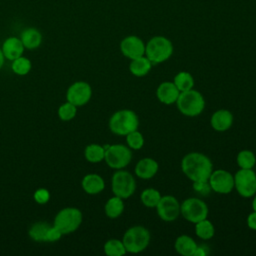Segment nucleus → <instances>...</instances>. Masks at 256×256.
Returning <instances> with one entry per match:
<instances>
[{
	"label": "nucleus",
	"mask_w": 256,
	"mask_h": 256,
	"mask_svg": "<svg viewBox=\"0 0 256 256\" xmlns=\"http://www.w3.org/2000/svg\"><path fill=\"white\" fill-rule=\"evenodd\" d=\"M212 168L210 158L200 152H190L181 160V170L192 182L207 181Z\"/></svg>",
	"instance_id": "nucleus-1"
},
{
	"label": "nucleus",
	"mask_w": 256,
	"mask_h": 256,
	"mask_svg": "<svg viewBox=\"0 0 256 256\" xmlns=\"http://www.w3.org/2000/svg\"><path fill=\"white\" fill-rule=\"evenodd\" d=\"M109 129L112 133L119 136H126L139 127V118L137 114L130 109L116 111L109 119Z\"/></svg>",
	"instance_id": "nucleus-2"
},
{
	"label": "nucleus",
	"mask_w": 256,
	"mask_h": 256,
	"mask_svg": "<svg viewBox=\"0 0 256 256\" xmlns=\"http://www.w3.org/2000/svg\"><path fill=\"white\" fill-rule=\"evenodd\" d=\"M176 106L179 112L188 117H195L202 113L205 107L203 95L193 88L180 92L176 101Z\"/></svg>",
	"instance_id": "nucleus-3"
},
{
	"label": "nucleus",
	"mask_w": 256,
	"mask_h": 256,
	"mask_svg": "<svg viewBox=\"0 0 256 256\" xmlns=\"http://www.w3.org/2000/svg\"><path fill=\"white\" fill-rule=\"evenodd\" d=\"M150 232L143 226L136 225L126 230L122 242L128 253H140L144 251L150 243Z\"/></svg>",
	"instance_id": "nucleus-4"
},
{
	"label": "nucleus",
	"mask_w": 256,
	"mask_h": 256,
	"mask_svg": "<svg viewBox=\"0 0 256 256\" xmlns=\"http://www.w3.org/2000/svg\"><path fill=\"white\" fill-rule=\"evenodd\" d=\"M173 53V45L164 36H155L145 45V56L152 64H159L168 60Z\"/></svg>",
	"instance_id": "nucleus-5"
},
{
	"label": "nucleus",
	"mask_w": 256,
	"mask_h": 256,
	"mask_svg": "<svg viewBox=\"0 0 256 256\" xmlns=\"http://www.w3.org/2000/svg\"><path fill=\"white\" fill-rule=\"evenodd\" d=\"M82 212L75 207H66L60 210L54 218L53 225L63 234L76 231L82 223Z\"/></svg>",
	"instance_id": "nucleus-6"
},
{
	"label": "nucleus",
	"mask_w": 256,
	"mask_h": 256,
	"mask_svg": "<svg viewBox=\"0 0 256 256\" xmlns=\"http://www.w3.org/2000/svg\"><path fill=\"white\" fill-rule=\"evenodd\" d=\"M104 160L112 169H123L132 160V152L128 146L123 144L106 145Z\"/></svg>",
	"instance_id": "nucleus-7"
},
{
	"label": "nucleus",
	"mask_w": 256,
	"mask_h": 256,
	"mask_svg": "<svg viewBox=\"0 0 256 256\" xmlns=\"http://www.w3.org/2000/svg\"><path fill=\"white\" fill-rule=\"evenodd\" d=\"M111 188L115 196L127 199L132 196L136 189V182L128 171L118 169L112 176Z\"/></svg>",
	"instance_id": "nucleus-8"
},
{
	"label": "nucleus",
	"mask_w": 256,
	"mask_h": 256,
	"mask_svg": "<svg viewBox=\"0 0 256 256\" xmlns=\"http://www.w3.org/2000/svg\"><path fill=\"white\" fill-rule=\"evenodd\" d=\"M208 212L207 204L196 197L187 198L180 204V214L182 217L194 224L207 218Z\"/></svg>",
	"instance_id": "nucleus-9"
},
{
	"label": "nucleus",
	"mask_w": 256,
	"mask_h": 256,
	"mask_svg": "<svg viewBox=\"0 0 256 256\" xmlns=\"http://www.w3.org/2000/svg\"><path fill=\"white\" fill-rule=\"evenodd\" d=\"M234 188L244 198H250L256 193V173L253 169L240 168L234 175Z\"/></svg>",
	"instance_id": "nucleus-10"
},
{
	"label": "nucleus",
	"mask_w": 256,
	"mask_h": 256,
	"mask_svg": "<svg viewBox=\"0 0 256 256\" xmlns=\"http://www.w3.org/2000/svg\"><path fill=\"white\" fill-rule=\"evenodd\" d=\"M208 183L212 191L218 194H228L234 189V176L224 169H218L211 172Z\"/></svg>",
	"instance_id": "nucleus-11"
},
{
	"label": "nucleus",
	"mask_w": 256,
	"mask_h": 256,
	"mask_svg": "<svg viewBox=\"0 0 256 256\" xmlns=\"http://www.w3.org/2000/svg\"><path fill=\"white\" fill-rule=\"evenodd\" d=\"M155 208L160 219L166 222L174 221L180 215V203L172 195L161 196Z\"/></svg>",
	"instance_id": "nucleus-12"
},
{
	"label": "nucleus",
	"mask_w": 256,
	"mask_h": 256,
	"mask_svg": "<svg viewBox=\"0 0 256 256\" xmlns=\"http://www.w3.org/2000/svg\"><path fill=\"white\" fill-rule=\"evenodd\" d=\"M92 96L91 86L84 81H77L73 83L67 90V101L74 104L76 107L87 104Z\"/></svg>",
	"instance_id": "nucleus-13"
},
{
	"label": "nucleus",
	"mask_w": 256,
	"mask_h": 256,
	"mask_svg": "<svg viewBox=\"0 0 256 256\" xmlns=\"http://www.w3.org/2000/svg\"><path fill=\"white\" fill-rule=\"evenodd\" d=\"M122 54L130 60L145 55V44L137 36H127L120 43Z\"/></svg>",
	"instance_id": "nucleus-14"
},
{
	"label": "nucleus",
	"mask_w": 256,
	"mask_h": 256,
	"mask_svg": "<svg viewBox=\"0 0 256 256\" xmlns=\"http://www.w3.org/2000/svg\"><path fill=\"white\" fill-rule=\"evenodd\" d=\"M180 91L171 81L162 82L156 89V96L158 100L165 105H171L176 103Z\"/></svg>",
	"instance_id": "nucleus-15"
},
{
	"label": "nucleus",
	"mask_w": 256,
	"mask_h": 256,
	"mask_svg": "<svg viewBox=\"0 0 256 256\" xmlns=\"http://www.w3.org/2000/svg\"><path fill=\"white\" fill-rule=\"evenodd\" d=\"M210 124L215 131H227L233 124V114L227 109H219L212 114Z\"/></svg>",
	"instance_id": "nucleus-16"
},
{
	"label": "nucleus",
	"mask_w": 256,
	"mask_h": 256,
	"mask_svg": "<svg viewBox=\"0 0 256 256\" xmlns=\"http://www.w3.org/2000/svg\"><path fill=\"white\" fill-rule=\"evenodd\" d=\"M158 169L159 165L157 161L154 160L153 158L146 157L137 162L134 171L137 177L147 180L153 178L158 172Z\"/></svg>",
	"instance_id": "nucleus-17"
},
{
	"label": "nucleus",
	"mask_w": 256,
	"mask_h": 256,
	"mask_svg": "<svg viewBox=\"0 0 256 256\" xmlns=\"http://www.w3.org/2000/svg\"><path fill=\"white\" fill-rule=\"evenodd\" d=\"M3 55L8 60H15L16 58L22 56L24 52V45L20 38L17 37H8L2 45L1 48Z\"/></svg>",
	"instance_id": "nucleus-18"
},
{
	"label": "nucleus",
	"mask_w": 256,
	"mask_h": 256,
	"mask_svg": "<svg viewBox=\"0 0 256 256\" xmlns=\"http://www.w3.org/2000/svg\"><path fill=\"white\" fill-rule=\"evenodd\" d=\"M83 190L90 195H96L101 193L105 188L104 179L96 173H90L83 177L81 182Z\"/></svg>",
	"instance_id": "nucleus-19"
},
{
	"label": "nucleus",
	"mask_w": 256,
	"mask_h": 256,
	"mask_svg": "<svg viewBox=\"0 0 256 256\" xmlns=\"http://www.w3.org/2000/svg\"><path fill=\"white\" fill-rule=\"evenodd\" d=\"M20 40L22 41L24 48L33 50L40 46L42 42V35L38 29L28 27L22 31L20 35Z\"/></svg>",
	"instance_id": "nucleus-20"
},
{
	"label": "nucleus",
	"mask_w": 256,
	"mask_h": 256,
	"mask_svg": "<svg viewBox=\"0 0 256 256\" xmlns=\"http://www.w3.org/2000/svg\"><path fill=\"white\" fill-rule=\"evenodd\" d=\"M197 246L195 240L188 235H180L174 244L176 252L182 256H193Z\"/></svg>",
	"instance_id": "nucleus-21"
},
{
	"label": "nucleus",
	"mask_w": 256,
	"mask_h": 256,
	"mask_svg": "<svg viewBox=\"0 0 256 256\" xmlns=\"http://www.w3.org/2000/svg\"><path fill=\"white\" fill-rule=\"evenodd\" d=\"M152 68V63L146 56H141L132 59L129 64V71L136 77H143L147 75Z\"/></svg>",
	"instance_id": "nucleus-22"
},
{
	"label": "nucleus",
	"mask_w": 256,
	"mask_h": 256,
	"mask_svg": "<svg viewBox=\"0 0 256 256\" xmlns=\"http://www.w3.org/2000/svg\"><path fill=\"white\" fill-rule=\"evenodd\" d=\"M105 214L108 218L115 219L118 218L124 211V202L123 199L118 196H113L109 198L104 206Z\"/></svg>",
	"instance_id": "nucleus-23"
},
{
	"label": "nucleus",
	"mask_w": 256,
	"mask_h": 256,
	"mask_svg": "<svg viewBox=\"0 0 256 256\" xmlns=\"http://www.w3.org/2000/svg\"><path fill=\"white\" fill-rule=\"evenodd\" d=\"M84 156L90 163H99L104 160L105 148L99 144H89L84 150Z\"/></svg>",
	"instance_id": "nucleus-24"
},
{
	"label": "nucleus",
	"mask_w": 256,
	"mask_h": 256,
	"mask_svg": "<svg viewBox=\"0 0 256 256\" xmlns=\"http://www.w3.org/2000/svg\"><path fill=\"white\" fill-rule=\"evenodd\" d=\"M173 83L180 92H184L194 87V78L189 72L181 71L174 76Z\"/></svg>",
	"instance_id": "nucleus-25"
},
{
	"label": "nucleus",
	"mask_w": 256,
	"mask_h": 256,
	"mask_svg": "<svg viewBox=\"0 0 256 256\" xmlns=\"http://www.w3.org/2000/svg\"><path fill=\"white\" fill-rule=\"evenodd\" d=\"M195 233L202 240H209L215 234V228L207 218L195 223Z\"/></svg>",
	"instance_id": "nucleus-26"
},
{
	"label": "nucleus",
	"mask_w": 256,
	"mask_h": 256,
	"mask_svg": "<svg viewBox=\"0 0 256 256\" xmlns=\"http://www.w3.org/2000/svg\"><path fill=\"white\" fill-rule=\"evenodd\" d=\"M160 199V192L154 188H146L141 192L140 195V200L142 204L148 208H155Z\"/></svg>",
	"instance_id": "nucleus-27"
},
{
	"label": "nucleus",
	"mask_w": 256,
	"mask_h": 256,
	"mask_svg": "<svg viewBox=\"0 0 256 256\" xmlns=\"http://www.w3.org/2000/svg\"><path fill=\"white\" fill-rule=\"evenodd\" d=\"M237 164L242 169H252L256 164V156L251 150H241L236 157Z\"/></svg>",
	"instance_id": "nucleus-28"
},
{
	"label": "nucleus",
	"mask_w": 256,
	"mask_h": 256,
	"mask_svg": "<svg viewBox=\"0 0 256 256\" xmlns=\"http://www.w3.org/2000/svg\"><path fill=\"white\" fill-rule=\"evenodd\" d=\"M104 252L108 256H122L126 253V249L122 240L109 239L104 244Z\"/></svg>",
	"instance_id": "nucleus-29"
},
{
	"label": "nucleus",
	"mask_w": 256,
	"mask_h": 256,
	"mask_svg": "<svg viewBox=\"0 0 256 256\" xmlns=\"http://www.w3.org/2000/svg\"><path fill=\"white\" fill-rule=\"evenodd\" d=\"M50 225L46 222H37L33 224L29 230V236L37 242H45L46 232Z\"/></svg>",
	"instance_id": "nucleus-30"
},
{
	"label": "nucleus",
	"mask_w": 256,
	"mask_h": 256,
	"mask_svg": "<svg viewBox=\"0 0 256 256\" xmlns=\"http://www.w3.org/2000/svg\"><path fill=\"white\" fill-rule=\"evenodd\" d=\"M12 70L15 74L20 75V76H24L26 74H28L31 70L32 64L31 61L23 56H20L18 58H16L15 60L12 61Z\"/></svg>",
	"instance_id": "nucleus-31"
},
{
	"label": "nucleus",
	"mask_w": 256,
	"mask_h": 256,
	"mask_svg": "<svg viewBox=\"0 0 256 256\" xmlns=\"http://www.w3.org/2000/svg\"><path fill=\"white\" fill-rule=\"evenodd\" d=\"M126 142L130 149L139 150L144 145V137L142 133L139 132L137 129L126 135Z\"/></svg>",
	"instance_id": "nucleus-32"
},
{
	"label": "nucleus",
	"mask_w": 256,
	"mask_h": 256,
	"mask_svg": "<svg viewBox=\"0 0 256 256\" xmlns=\"http://www.w3.org/2000/svg\"><path fill=\"white\" fill-rule=\"evenodd\" d=\"M76 113L77 107L68 101L66 103H63L58 109V116L63 121L72 120L76 116Z\"/></svg>",
	"instance_id": "nucleus-33"
},
{
	"label": "nucleus",
	"mask_w": 256,
	"mask_h": 256,
	"mask_svg": "<svg viewBox=\"0 0 256 256\" xmlns=\"http://www.w3.org/2000/svg\"><path fill=\"white\" fill-rule=\"evenodd\" d=\"M193 189L195 192H197L200 195L206 196L210 193L211 187L207 181H197V182H193Z\"/></svg>",
	"instance_id": "nucleus-34"
},
{
	"label": "nucleus",
	"mask_w": 256,
	"mask_h": 256,
	"mask_svg": "<svg viewBox=\"0 0 256 256\" xmlns=\"http://www.w3.org/2000/svg\"><path fill=\"white\" fill-rule=\"evenodd\" d=\"M33 197L38 204H46L50 199V193L45 188H39L34 192Z\"/></svg>",
	"instance_id": "nucleus-35"
},
{
	"label": "nucleus",
	"mask_w": 256,
	"mask_h": 256,
	"mask_svg": "<svg viewBox=\"0 0 256 256\" xmlns=\"http://www.w3.org/2000/svg\"><path fill=\"white\" fill-rule=\"evenodd\" d=\"M63 236V234L53 225L50 226L46 232V236H45V242H55L58 241L61 237Z\"/></svg>",
	"instance_id": "nucleus-36"
},
{
	"label": "nucleus",
	"mask_w": 256,
	"mask_h": 256,
	"mask_svg": "<svg viewBox=\"0 0 256 256\" xmlns=\"http://www.w3.org/2000/svg\"><path fill=\"white\" fill-rule=\"evenodd\" d=\"M247 225L250 229L256 230V211L251 212L247 217Z\"/></svg>",
	"instance_id": "nucleus-37"
},
{
	"label": "nucleus",
	"mask_w": 256,
	"mask_h": 256,
	"mask_svg": "<svg viewBox=\"0 0 256 256\" xmlns=\"http://www.w3.org/2000/svg\"><path fill=\"white\" fill-rule=\"evenodd\" d=\"M205 248L206 247H204V246H200V247L197 246V249H196L193 256H205L208 253V251H206Z\"/></svg>",
	"instance_id": "nucleus-38"
},
{
	"label": "nucleus",
	"mask_w": 256,
	"mask_h": 256,
	"mask_svg": "<svg viewBox=\"0 0 256 256\" xmlns=\"http://www.w3.org/2000/svg\"><path fill=\"white\" fill-rule=\"evenodd\" d=\"M4 59H5V57H4V55H3L2 50L0 49V69L2 68V66H3V64H4Z\"/></svg>",
	"instance_id": "nucleus-39"
},
{
	"label": "nucleus",
	"mask_w": 256,
	"mask_h": 256,
	"mask_svg": "<svg viewBox=\"0 0 256 256\" xmlns=\"http://www.w3.org/2000/svg\"><path fill=\"white\" fill-rule=\"evenodd\" d=\"M252 208H253V211H256V193H255L254 198L252 200Z\"/></svg>",
	"instance_id": "nucleus-40"
}]
</instances>
